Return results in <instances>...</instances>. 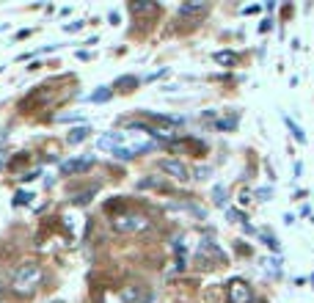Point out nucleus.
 <instances>
[{
  "mask_svg": "<svg viewBox=\"0 0 314 303\" xmlns=\"http://www.w3.org/2000/svg\"><path fill=\"white\" fill-rule=\"evenodd\" d=\"M157 168H160V171H166V174H171L174 179H179V182L190 177V168L185 166L182 160H160V163H157Z\"/></svg>",
  "mask_w": 314,
  "mask_h": 303,
  "instance_id": "nucleus-4",
  "label": "nucleus"
},
{
  "mask_svg": "<svg viewBox=\"0 0 314 303\" xmlns=\"http://www.w3.org/2000/svg\"><path fill=\"white\" fill-rule=\"evenodd\" d=\"M89 135H91V130H89V127H77V130H72V132H69V143H80V141H86Z\"/></svg>",
  "mask_w": 314,
  "mask_h": 303,
  "instance_id": "nucleus-12",
  "label": "nucleus"
},
{
  "mask_svg": "<svg viewBox=\"0 0 314 303\" xmlns=\"http://www.w3.org/2000/svg\"><path fill=\"white\" fill-rule=\"evenodd\" d=\"M132 14H141V11H154V3H130Z\"/></svg>",
  "mask_w": 314,
  "mask_h": 303,
  "instance_id": "nucleus-15",
  "label": "nucleus"
},
{
  "mask_svg": "<svg viewBox=\"0 0 314 303\" xmlns=\"http://www.w3.org/2000/svg\"><path fill=\"white\" fill-rule=\"evenodd\" d=\"M80 28H83V22H66V25H63V31L74 33V31H80Z\"/></svg>",
  "mask_w": 314,
  "mask_h": 303,
  "instance_id": "nucleus-21",
  "label": "nucleus"
},
{
  "mask_svg": "<svg viewBox=\"0 0 314 303\" xmlns=\"http://www.w3.org/2000/svg\"><path fill=\"white\" fill-rule=\"evenodd\" d=\"M124 300H130V303H149V300H152V292H149V289H141V287H127L124 289Z\"/></svg>",
  "mask_w": 314,
  "mask_h": 303,
  "instance_id": "nucleus-7",
  "label": "nucleus"
},
{
  "mask_svg": "<svg viewBox=\"0 0 314 303\" xmlns=\"http://www.w3.org/2000/svg\"><path fill=\"white\" fill-rule=\"evenodd\" d=\"M284 223L292 226V223H295V215H292V212H287V215H284Z\"/></svg>",
  "mask_w": 314,
  "mask_h": 303,
  "instance_id": "nucleus-23",
  "label": "nucleus"
},
{
  "mask_svg": "<svg viewBox=\"0 0 314 303\" xmlns=\"http://www.w3.org/2000/svg\"><path fill=\"white\" fill-rule=\"evenodd\" d=\"M215 61L223 63V66H234V63H237V55H234L231 50H218V52H215Z\"/></svg>",
  "mask_w": 314,
  "mask_h": 303,
  "instance_id": "nucleus-10",
  "label": "nucleus"
},
{
  "mask_svg": "<svg viewBox=\"0 0 314 303\" xmlns=\"http://www.w3.org/2000/svg\"><path fill=\"white\" fill-rule=\"evenodd\" d=\"M108 303H121L119 298H108Z\"/></svg>",
  "mask_w": 314,
  "mask_h": 303,
  "instance_id": "nucleus-25",
  "label": "nucleus"
},
{
  "mask_svg": "<svg viewBox=\"0 0 314 303\" xmlns=\"http://www.w3.org/2000/svg\"><path fill=\"white\" fill-rule=\"evenodd\" d=\"M254 196H257V201H270L273 199V188H259Z\"/></svg>",
  "mask_w": 314,
  "mask_h": 303,
  "instance_id": "nucleus-17",
  "label": "nucleus"
},
{
  "mask_svg": "<svg viewBox=\"0 0 314 303\" xmlns=\"http://www.w3.org/2000/svg\"><path fill=\"white\" fill-rule=\"evenodd\" d=\"M42 278H44V270H42V267L33 265V262H28V265H22L20 270H17V276H14V281H11V287H14V292L28 295V292H33V289L42 284Z\"/></svg>",
  "mask_w": 314,
  "mask_h": 303,
  "instance_id": "nucleus-1",
  "label": "nucleus"
},
{
  "mask_svg": "<svg viewBox=\"0 0 314 303\" xmlns=\"http://www.w3.org/2000/svg\"><path fill=\"white\" fill-rule=\"evenodd\" d=\"M127 143H130L127 132H102V135L97 138V149H102V152H110V155H113L116 149L127 146Z\"/></svg>",
  "mask_w": 314,
  "mask_h": 303,
  "instance_id": "nucleus-3",
  "label": "nucleus"
},
{
  "mask_svg": "<svg viewBox=\"0 0 314 303\" xmlns=\"http://www.w3.org/2000/svg\"><path fill=\"white\" fill-rule=\"evenodd\" d=\"M0 141H6V132H3V135H0Z\"/></svg>",
  "mask_w": 314,
  "mask_h": 303,
  "instance_id": "nucleus-26",
  "label": "nucleus"
},
{
  "mask_svg": "<svg viewBox=\"0 0 314 303\" xmlns=\"http://www.w3.org/2000/svg\"><path fill=\"white\" fill-rule=\"evenodd\" d=\"M248 300H251L248 284L240 281V278H234V281L229 284V303H248Z\"/></svg>",
  "mask_w": 314,
  "mask_h": 303,
  "instance_id": "nucleus-5",
  "label": "nucleus"
},
{
  "mask_svg": "<svg viewBox=\"0 0 314 303\" xmlns=\"http://www.w3.org/2000/svg\"><path fill=\"white\" fill-rule=\"evenodd\" d=\"M251 199H254V193L248 188H243L240 196H237V204H240V207H246V204H251Z\"/></svg>",
  "mask_w": 314,
  "mask_h": 303,
  "instance_id": "nucleus-16",
  "label": "nucleus"
},
{
  "mask_svg": "<svg viewBox=\"0 0 314 303\" xmlns=\"http://www.w3.org/2000/svg\"><path fill=\"white\" fill-rule=\"evenodd\" d=\"M212 201H215V207H226V201H229V199H226V188H223V185H215V188H212Z\"/></svg>",
  "mask_w": 314,
  "mask_h": 303,
  "instance_id": "nucleus-11",
  "label": "nucleus"
},
{
  "mask_svg": "<svg viewBox=\"0 0 314 303\" xmlns=\"http://www.w3.org/2000/svg\"><path fill=\"white\" fill-rule=\"evenodd\" d=\"M265 265H270V270H273V276H278V270H281V259L278 256H273V259H267Z\"/></svg>",
  "mask_w": 314,
  "mask_h": 303,
  "instance_id": "nucleus-19",
  "label": "nucleus"
},
{
  "mask_svg": "<svg viewBox=\"0 0 314 303\" xmlns=\"http://www.w3.org/2000/svg\"><path fill=\"white\" fill-rule=\"evenodd\" d=\"M113 229L116 232H124V235H132V232H143L149 229V220L143 218V215H119V218H113Z\"/></svg>",
  "mask_w": 314,
  "mask_h": 303,
  "instance_id": "nucleus-2",
  "label": "nucleus"
},
{
  "mask_svg": "<svg viewBox=\"0 0 314 303\" xmlns=\"http://www.w3.org/2000/svg\"><path fill=\"white\" fill-rule=\"evenodd\" d=\"M94 166V157H80V160H66L61 163V174H86Z\"/></svg>",
  "mask_w": 314,
  "mask_h": 303,
  "instance_id": "nucleus-6",
  "label": "nucleus"
},
{
  "mask_svg": "<svg viewBox=\"0 0 314 303\" xmlns=\"http://www.w3.org/2000/svg\"><path fill=\"white\" fill-rule=\"evenodd\" d=\"M262 240H265V243H267V246H270V248H273V251H276V254L281 251V246H278V240H276V237H273V235H262Z\"/></svg>",
  "mask_w": 314,
  "mask_h": 303,
  "instance_id": "nucleus-18",
  "label": "nucleus"
},
{
  "mask_svg": "<svg viewBox=\"0 0 314 303\" xmlns=\"http://www.w3.org/2000/svg\"><path fill=\"white\" fill-rule=\"evenodd\" d=\"M270 28H273V20H270V17H267V20H265V22H262V25H259V33H267V31H270Z\"/></svg>",
  "mask_w": 314,
  "mask_h": 303,
  "instance_id": "nucleus-22",
  "label": "nucleus"
},
{
  "mask_svg": "<svg viewBox=\"0 0 314 303\" xmlns=\"http://www.w3.org/2000/svg\"><path fill=\"white\" fill-rule=\"evenodd\" d=\"M284 124H287V130H289V132H292L295 141H298V143H306V132H303V127L295 124V121L289 119V116H284Z\"/></svg>",
  "mask_w": 314,
  "mask_h": 303,
  "instance_id": "nucleus-8",
  "label": "nucleus"
},
{
  "mask_svg": "<svg viewBox=\"0 0 314 303\" xmlns=\"http://www.w3.org/2000/svg\"><path fill=\"white\" fill-rule=\"evenodd\" d=\"M204 9H207L204 0H196V3H182L179 6V14L188 17V14H199V11H204Z\"/></svg>",
  "mask_w": 314,
  "mask_h": 303,
  "instance_id": "nucleus-9",
  "label": "nucleus"
},
{
  "mask_svg": "<svg viewBox=\"0 0 314 303\" xmlns=\"http://www.w3.org/2000/svg\"><path fill=\"white\" fill-rule=\"evenodd\" d=\"M31 199H33L31 193H17V196H14V204H17V207H20V204H28Z\"/></svg>",
  "mask_w": 314,
  "mask_h": 303,
  "instance_id": "nucleus-20",
  "label": "nucleus"
},
{
  "mask_svg": "<svg viewBox=\"0 0 314 303\" xmlns=\"http://www.w3.org/2000/svg\"><path fill=\"white\" fill-rule=\"evenodd\" d=\"M108 97H110V89H108V86H102L100 91H94V94L89 97V102H105Z\"/></svg>",
  "mask_w": 314,
  "mask_h": 303,
  "instance_id": "nucleus-13",
  "label": "nucleus"
},
{
  "mask_svg": "<svg viewBox=\"0 0 314 303\" xmlns=\"http://www.w3.org/2000/svg\"><path fill=\"white\" fill-rule=\"evenodd\" d=\"M209 174V168H199V171H196V179H204Z\"/></svg>",
  "mask_w": 314,
  "mask_h": 303,
  "instance_id": "nucleus-24",
  "label": "nucleus"
},
{
  "mask_svg": "<svg viewBox=\"0 0 314 303\" xmlns=\"http://www.w3.org/2000/svg\"><path fill=\"white\" fill-rule=\"evenodd\" d=\"M218 127H220V130H234V127H237V113H231V116H226V119H220Z\"/></svg>",
  "mask_w": 314,
  "mask_h": 303,
  "instance_id": "nucleus-14",
  "label": "nucleus"
}]
</instances>
